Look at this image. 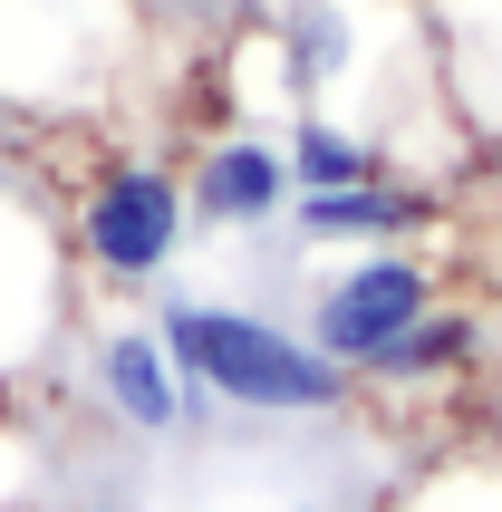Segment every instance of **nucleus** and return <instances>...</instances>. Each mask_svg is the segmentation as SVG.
Returning a JSON list of instances; mask_svg holds the SVG:
<instances>
[{
	"mask_svg": "<svg viewBox=\"0 0 502 512\" xmlns=\"http://www.w3.org/2000/svg\"><path fill=\"white\" fill-rule=\"evenodd\" d=\"M155 329H165L174 368L194 377L223 416L261 426H329L358 406V377L329 348H309L300 319H271L261 300H213V290H155Z\"/></svg>",
	"mask_w": 502,
	"mask_h": 512,
	"instance_id": "nucleus-1",
	"label": "nucleus"
},
{
	"mask_svg": "<svg viewBox=\"0 0 502 512\" xmlns=\"http://www.w3.org/2000/svg\"><path fill=\"white\" fill-rule=\"evenodd\" d=\"M58 329H68V242L20 184L0 194V387L39 368Z\"/></svg>",
	"mask_w": 502,
	"mask_h": 512,
	"instance_id": "nucleus-6",
	"label": "nucleus"
},
{
	"mask_svg": "<svg viewBox=\"0 0 502 512\" xmlns=\"http://www.w3.org/2000/svg\"><path fill=\"white\" fill-rule=\"evenodd\" d=\"M474 368H483V310L435 300L416 329H396V339L358 368V387H377V397H425V387H464Z\"/></svg>",
	"mask_w": 502,
	"mask_h": 512,
	"instance_id": "nucleus-10",
	"label": "nucleus"
},
{
	"mask_svg": "<svg viewBox=\"0 0 502 512\" xmlns=\"http://www.w3.org/2000/svg\"><path fill=\"white\" fill-rule=\"evenodd\" d=\"M126 49H136V0H0V107H10V126L107 97Z\"/></svg>",
	"mask_w": 502,
	"mask_h": 512,
	"instance_id": "nucleus-3",
	"label": "nucleus"
},
{
	"mask_svg": "<svg viewBox=\"0 0 502 512\" xmlns=\"http://www.w3.org/2000/svg\"><path fill=\"white\" fill-rule=\"evenodd\" d=\"M290 155L280 136L261 126H223V136L194 145V165H184V203H194V232H223V242H251V232L290 223Z\"/></svg>",
	"mask_w": 502,
	"mask_h": 512,
	"instance_id": "nucleus-7",
	"label": "nucleus"
},
{
	"mask_svg": "<svg viewBox=\"0 0 502 512\" xmlns=\"http://www.w3.org/2000/svg\"><path fill=\"white\" fill-rule=\"evenodd\" d=\"M280 155H290V184H300V194H338V184H367V174L396 165L387 136H377V126H348L338 107H290Z\"/></svg>",
	"mask_w": 502,
	"mask_h": 512,
	"instance_id": "nucleus-11",
	"label": "nucleus"
},
{
	"mask_svg": "<svg viewBox=\"0 0 502 512\" xmlns=\"http://www.w3.org/2000/svg\"><path fill=\"white\" fill-rule=\"evenodd\" d=\"M435 300H445V281H435V261L416 242H396V252H329V271L300 290V329H309V348H329L338 368L358 377Z\"/></svg>",
	"mask_w": 502,
	"mask_h": 512,
	"instance_id": "nucleus-4",
	"label": "nucleus"
},
{
	"mask_svg": "<svg viewBox=\"0 0 502 512\" xmlns=\"http://www.w3.org/2000/svg\"><path fill=\"white\" fill-rule=\"evenodd\" d=\"M271 78L290 107H329L338 87L367 78V49H377V10L367 0H271Z\"/></svg>",
	"mask_w": 502,
	"mask_h": 512,
	"instance_id": "nucleus-8",
	"label": "nucleus"
},
{
	"mask_svg": "<svg viewBox=\"0 0 502 512\" xmlns=\"http://www.w3.org/2000/svg\"><path fill=\"white\" fill-rule=\"evenodd\" d=\"M68 512H145V503H126V493H87V503H68Z\"/></svg>",
	"mask_w": 502,
	"mask_h": 512,
	"instance_id": "nucleus-12",
	"label": "nucleus"
},
{
	"mask_svg": "<svg viewBox=\"0 0 502 512\" xmlns=\"http://www.w3.org/2000/svg\"><path fill=\"white\" fill-rule=\"evenodd\" d=\"M58 242H68V271L107 300H155L174 290L184 252H194V203H184V165L145 155V145H116L78 174V194L58 213Z\"/></svg>",
	"mask_w": 502,
	"mask_h": 512,
	"instance_id": "nucleus-2",
	"label": "nucleus"
},
{
	"mask_svg": "<svg viewBox=\"0 0 502 512\" xmlns=\"http://www.w3.org/2000/svg\"><path fill=\"white\" fill-rule=\"evenodd\" d=\"M445 203L435 184H406V174H367V184H338V194H290V242L300 252H396L416 242Z\"/></svg>",
	"mask_w": 502,
	"mask_h": 512,
	"instance_id": "nucleus-9",
	"label": "nucleus"
},
{
	"mask_svg": "<svg viewBox=\"0 0 502 512\" xmlns=\"http://www.w3.org/2000/svg\"><path fill=\"white\" fill-rule=\"evenodd\" d=\"M290 512H329V503H290Z\"/></svg>",
	"mask_w": 502,
	"mask_h": 512,
	"instance_id": "nucleus-14",
	"label": "nucleus"
},
{
	"mask_svg": "<svg viewBox=\"0 0 502 512\" xmlns=\"http://www.w3.org/2000/svg\"><path fill=\"white\" fill-rule=\"evenodd\" d=\"M29 174H20V155H10V136H0V194H20Z\"/></svg>",
	"mask_w": 502,
	"mask_h": 512,
	"instance_id": "nucleus-13",
	"label": "nucleus"
},
{
	"mask_svg": "<svg viewBox=\"0 0 502 512\" xmlns=\"http://www.w3.org/2000/svg\"><path fill=\"white\" fill-rule=\"evenodd\" d=\"M87 406H97L126 445H174V435H203L223 416L194 377L174 368V348H165L155 319H107V329L87 339Z\"/></svg>",
	"mask_w": 502,
	"mask_h": 512,
	"instance_id": "nucleus-5",
	"label": "nucleus"
}]
</instances>
